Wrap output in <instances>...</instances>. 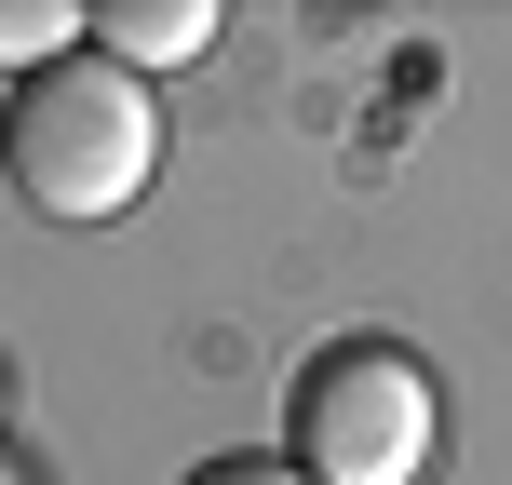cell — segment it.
Here are the masks:
<instances>
[{
  "label": "cell",
  "instance_id": "6da1fadb",
  "mask_svg": "<svg viewBox=\"0 0 512 485\" xmlns=\"http://www.w3.org/2000/svg\"><path fill=\"white\" fill-rule=\"evenodd\" d=\"M0 162H14V189L41 216L95 230V216H122L135 189L162 176V108H149V81L108 68V54H54V68H27L14 108H0Z\"/></svg>",
  "mask_w": 512,
  "mask_h": 485
},
{
  "label": "cell",
  "instance_id": "7a4b0ae2",
  "mask_svg": "<svg viewBox=\"0 0 512 485\" xmlns=\"http://www.w3.org/2000/svg\"><path fill=\"white\" fill-rule=\"evenodd\" d=\"M432 432H445V405L418 378V351H391V337L310 351V378H297V472L310 485H418Z\"/></svg>",
  "mask_w": 512,
  "mask_h": 485
},
{
  "label": "cell",
  "instance_id": "3957f363",
  "mask_svg": "<svg viewBox=\"0 0 512 485\" xmlns=\"http://www.w3.org/2000/svg\"><path fill=\"white\" fill-rule=\"evenodd\" d=\"M95 41H108V68H189V54L216 41V0H108L95 14Z\"/></svg>",
  "mask_w": 512,
  "mask_h": 485
},
{
  "label": "cell",
  "instance_id": "277c9868",
  "mask_svg": "<svg viewBox=\"0 0 512 485\" xmlns=\"http://www.w3.org/2000/svg\"><path fill=\"white\" fill-rule=\"evenodd\" d=\"M81 27H95V14H68V0H0V68H14V81H27V68H54Z\"/></svg>",
  "mask_w": 512,
  "mask_h": 485
},
{
  "label": "cell",
  "instance_id": "5b68a950",
  "mask_svg": "<svg viewBox=\"0 0 512 485\" xmlns=\"http://www.w3.org/2000/svg\"><path fill=\"white\" fill-rule=\"evenodd\" d=\"M189 485H310V472H297V459H203Z\"/></svg>",
  "mask_w": 512,
  "mask_h": 485
}]
</instances>
